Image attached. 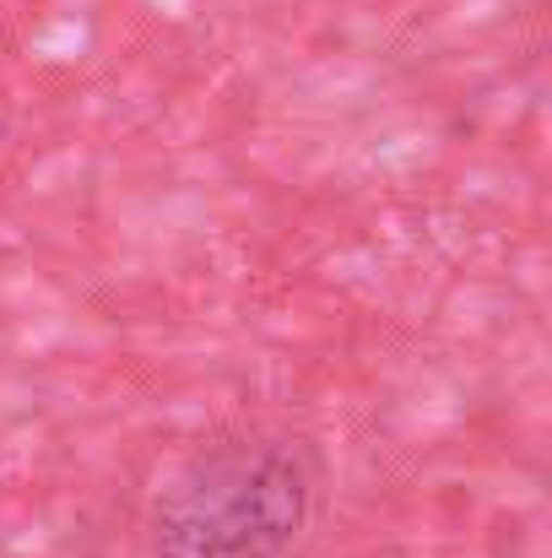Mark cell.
<instances>
[{
  "label": "cell",
  "instance_id": "obj_1",
  "mask_svg": "<svg viewBox=\"0 0 552 558\" xmlns=\"http://www.w3.org/2000/svg\"><path fill=\"white\" fill-rule=\"evenodd\" d=\"M298 515L304 483L282 450H228L174 494L158 543L169 558H271Z\"/></svg>",
  "mask_w": 552,
  "mask_h": 558
}]
</instances>
